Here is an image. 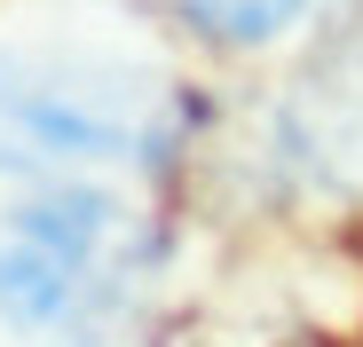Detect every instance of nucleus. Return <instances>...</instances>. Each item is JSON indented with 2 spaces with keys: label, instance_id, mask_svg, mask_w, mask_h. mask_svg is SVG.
Here are the masks:
<instances>
[{
  "label": "nucleus",
  "instance_id": "3",
  "mask_svg": "<svg viewBox=\"0 0 363 347\" xmlns=\"http://www.w3.org/2000/svg\"><path fill=\"white\" fill-rule=\"evenodd\" d=\"M284 142L316 182L363 190V0H347L308 79L284 95Z\"/></svg>",
  "mask_w": 363,
  "mask_h": 347
},
{
  "label": "nucleus",
  "instance_id": "1",
  "mask_svg": "<svg viewBox=\"0 0 363 347\" xmlns=\"http://www.w3.org/2000/svg\"><path fill=\"white\" fill-rule=\"evenodd\" d=\"M166 237L103 182H48L0 213V324L32 347H103L150 292Z\"/></svg>",
  "mask_w": 363,
  "mask_h": 347
},
{
  "label": "nucleus",
  "instance_id": "4",
  "mask_svg": "<svg viewBox=\"0 0 363 347\" xmlns=\"http://www.w3.org/2000/svg\"><path fill=\"white\" fill-rule=\"evenodd\" d=\"M166 8L190 24V32H206V40H229V47H261V40H277L308 0H166Z\"/></svg>",
  "mask_w": 363,
  "mask_h": 347
},
{
  "label": "nucleus",
  "instance_id": "2",
  "mask_svg": "<svg viewBox=\"0 0 363 347\" xmlns=\"http://www.w3.org/2000/svg\"><path fill=\"white\" fill-rule=\"evenodd\" d=\"M182 142L174 79L118 64V55L24 47L0 40V174H55L79 166H158Z\"/></svg>",
  "mask_w": 363,
  "mask_h": 347
}]
</instances>
